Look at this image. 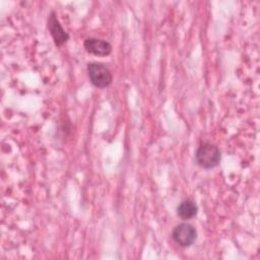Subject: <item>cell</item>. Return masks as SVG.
Instances as JSON below:
<instances>
[{
  "instance_id": "cell-1",
  "label": "cell",
  "mask_w": 260,
  "mask_h": 260,
  "mask_svg": "<svg viewBox=\"0 0 260 260\" xmlns=\"http://www.w3.org/2000/svg\"><path fill=\"white\" fill-rule=\"evenodd\" d=\"M197 164L204 169H211L218 165L220 160V151L212 143H202L195 153Z\"/></svg>"
},
{
  "instance_id": "cell-2",
  "label": "cell",
  "mask_w": 260,
  "mask_h": 260,
  "mask_svg": "<svg viewBox=\"0 0 260 260\" xmlns=\"http://www.w3.org/2000/svg\"><path fill=\"white\" fill-rule=\"evenodd\" d=\"M90 82L96 87H106L112 83L113 76L110 69L102 63H90L87 66Z\"/></svg>"
},
{
  "instance_id": "cell-3",
  "label": "cell",
  "mask_w": 260,
  "mask_h": 260,
  "mask_svg": "<svg viewBox=\"0 0 260 260\" xmlns=\"http://www.w3.org/2000/svg\"><path fill=\"white\" fill-rule=\"evenodd\" d=\"M196 230L195 228L187 222H182L176 225L172 232L173 240L181 247H189L196 240Z\"/></svg>"
},
{
  "instance_id": "cell-4",
  "label": "cell",
  "mask_w": 260,
  "mask_h": 260,
  "mask_svg": "<svg viewBox=\"0 0 260 260\" xmlns=\"http://www.w3.org/2000/svg\"><path fill=\"white\" fill-rule=\"evenodd\" d=\"M48 28L51 32V36L57 46H61L66 43L69 39L68 34L64 30L62 25L60 24L55 12H51L48 19Z\"/></svg>"
},
{
  "instance_id": "cell-5",
  "label": "cell",
  "mask_w": 260,
  "mask_h": 260,
  "mask_svg": "<svg viewBox=\"0 0 260 260\" xmlns=\"http://www.w3.org/2000/svg\"><path fill=\"white\" fill-rule=\"evenodd\" d=\"M84 48L86 49L87 52L95 55V56H108L112 52V46L109 42L100 40V39H94V38H89L84 41Z\"/></svg>"
},
{
  "instance_id": "cell-6",
  "label": "cell",
  "mask_w": 260,
  "mask_h": 260,
  "mask_svg": "<svg viewBox=\"0 0 260 260\" xmlns=\"http://www.w3.org/2000/svg\"><path fill=\"white\" fill-rule=\"evenodd\" d=\"M197 205L190 199L182 201L177 208L178 215L183 219H190L194 217L197 214Z\"/></svg>"
}]
</instances>
